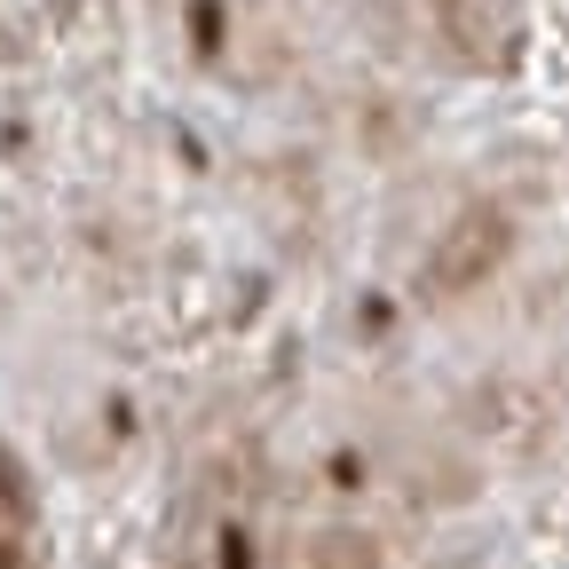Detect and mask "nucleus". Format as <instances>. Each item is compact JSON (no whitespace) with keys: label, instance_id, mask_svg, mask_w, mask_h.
I'll use <instances>...</instances> for the list:
<instances>
[{"label":"nucleus","instance_id":"f257e3e1","mask_svg":"<svg viewBox=\"0 0 569 569\" xmlns=\"http://www.w3.org/2000/svg\"><path fill=\"white\" fill-rule=\"evenodd\" d=\"M507 238H515V222L498 206H467L436 238V253H427V293H467V284H482L498 261H507Z\"/></svg>","mask_w":569,"mask_h":569},{"label":"nucleus","instance_id":"f03ea898","mask_svg":"<svg viewBox=\"0 0 569 569\" xmlns=\"http://www.w3.org/2000/svg\"><path fill=\"white\" fill-rule=\"evenodd\" d=\"M317 561H325V569H372V546H365V538H325Z\"/></svg>","mask_w":569,"mask_h":569},{"label":"nucleus","instance_id":"7ed1b4c3","mask_svg":"<svg viewBox=\"0 0 569 569\" xmlns=\"http://www.w3.org/2000/svg\"><path fill=\"white\" fill-rule=\"evenodd\" d=\"M0 569H24V561H17V553H9V546H0Z\"/></svg>","mask_w":569,"mask_h":569}]
</instances>
